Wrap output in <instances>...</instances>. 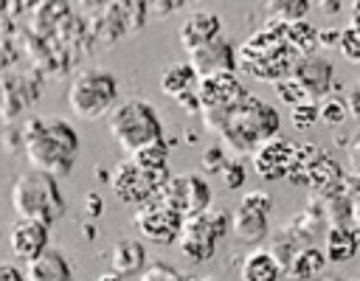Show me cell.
<instances>
[{"mask_svg":"<svg viewBox=\"0 0 360 281\" xmlns=\"http://www.w3.org/2000/svg\"><path fill=\"white\" fill-rule=\"evenodd\" d=\"M343 177H346V174H343L340 163H338L335 157H329L323 149H321V155L312 160V166L307 169V185H312V194H323V191L340 185Z\"/></svg>","mask_w":360,"mask_h":281,"instance_id":"23","label":"cell"},{"mask_svg":"<svg viewBox=\"0 0 360 281\" xmlns=\"http://www.w3.org/2000/svg\"><path fill=\"white\" fill-rule=\"evenodd\" d=\"M200 84V76L194 73V67L188 62H172L160 70V90L172 98L188 93V90H197Z\"/></svg>","mask_w":360,"mask_h":281,"instance_id":"24","label":"cell"},{"mask_svg":"<svg viewBox=\"0 0 360 281\" xmlns=\"http://www.w3.org/2000/svg\"><path fill=\"white\" fill-rule=\"evenodd\" d=\"M312 0H264V8L273 20H281V22H295V20H304L307 11H309Z\"/></svg>","mask_w":360,"mask_h":281,"instance_id":"26","label":"cell"},{"mask_svg":"<svg viewBox=\"0 0 360 281\" xmlns=\"http://www.w3.org/2000/svg\"><path fill=\"white\" fill-rule=\"evenodd\" d=\"M129 157L138 160L141 166H149V169H169V143L166 140H155V143L132 152Z\"/></svg>","mask_w":360,"mask_h":281,"instance_id":"29","label":"cell"},{"mask_svg":"<svg viewBox=\"0 0 360 281\" xmlns=\"http://www.w3.org/2000/svg\"><path fill=\"white\" fill-rule=\"evenodd\" d=\"M186 281H217V278H200V275H194V278H186Z\"/></svg>","mask_w":360,"mask_h":281,"instance_id":"46","label":"cell"},{"mask_svg":"<svg viewBox=\"0 0 360 281\" xmlns=\"http://www.w3.org/2000/svg\"><path fill=\"white\" fill-rule=\"evenodd\" d=\"M0 281H25V273L11 261H0Z\"/></svg>","mask_w":360,"mask_h":281,"instance_id":"38","label":"cell"},{"mask_svg":"<svg viewBox=\"0 0 360 281\" xmlns=\"http://www.w3.org/2000/svg\"><path fill=\"white\" fill-rule=\"evenodd\" d=\"M352 22H360V0H352Z\"/></svg>","mask_w":360,"mask_h":281,"instance_id":"45","label":"cell"},{"mask_svg":"<svg viewBox=\"0 0 360 281\" xmlns=\"http://www.w3.org/2000/svg\"><path fill=\"white\" fill-rule=\"evenodd\" d=\"M132 225H135V230L146 242H152V244H172L180 236L183 216L169 202H163L160 197H152L143 205H138V211L132 216Z\"/></svg>","mask_w":360,"mask_h":281,"instance_id":"11","label":"cell"},{"mask_svg":"<svg viewBox=\"0 0 360 281\" xmlns=\"http://www.w3.org/2000/svg\"><path fill=\"white\" fill-rule=\"evenodd\" d=\"M349 157H352V174H360V132L349 143Z\"/></svg>","mask_w":360,"mask_h":281,"instance_id":"40","label":"cell"},{"mask_svg":"<svg viewBox=\"0 0 360 281\" xmlns=\"http://www.w3.org/2000/svg\"><path fill=\"white\" fill-rule=\"evenodd\" d=\"M284 25L281 20H267L264 28L250 34L239 48H236V70L259 79V81H281L292 73V65L298 53L287 45L284 39Z\"/></svg>","mask_w":360,"mask_h":281,"instance_id":"2","label":"cell"},{"mask_svg":"<svg viewBox=\"0 0 360 281\" xmlns=\"http://www.w3.org/2000/svg\"><path fill=\"white\" fill-rule=\"evenodd\" d=\"M312 101H321L326 96H332V87H335V65L329 56L323 53H301L292 65V73H290Z\"/></svg>","mask_w":360,"mask_h":281,"instance_id":"12","label":"cell"},{"mask_svg":"<svg viewBox=\"0 0 360 281\" xmlns=\"http://www.w3.org/2000/svg\"><path fill=\"white\" fill-rule=\"evenodd\" d=\"M267 216L270 214H259V211L236 205V211L231 214V236L239 244H248V247L262 244L270 236V219Z\"/></svg>","mask_w":360,"mask_h":281,"instance_id":"17","label":"cell"},{"mask_svg":"<svg viewBox=\"0 0 360 281\" xmlns=\"http://www.w3.org/2000/svg\"><path fill=\"white\" fill-rule=\"evenodd\" d=\"M174 101H177L188 115H191V112H194V115H200V110H202V107H200V96H197V90H188V93L177 96Z\"/></svg>","mask_w":360,"mask_h":281,"instance_id":"37","label":"cell"},{"mask_svg":"<svg viewBox=\"0 0 360 281\" xmlns=\"http://www.w3.org/2000/svg\"><path fill=\"white\" fill-rule=\"evenodd\" d=\"M281 129V115L273 104L262 101L259 96H245L225 118V124L219 126L217 138L222 140L225 149L236 152V155H253L264 140H270L273 135H278Z\"/></svg>","mask_w":360,"mask_h":281,"instance_id":"3","label":"cell"},{"mask_svg":"<svg viewBox=\"0 0 360 281\" xmlns=\"http://www.w3.org/2000/svg\"><path fill=\"white\" fill-rule=\"evenodd\" d=\"M197 96H200V118H202V126L217 135L219 126L225 124L228 112L248 96L245 84L239 81L236 73H217V76H205L200 79L197 84Z\"/></svg>","mask_w":360,"mask_h":281,"instance_id":"8","label":"cell"},{"mask_svg":"<svg viewBox=\"0 0 360 281\" xmlns=\"http://www.w3.org/2000/svg\"><path fill=\"white\" fill-rule=\"evenodd\" d=\"M48 230L51 225L39 222V219H28V216H17L8 225V244L11 253L22 261L37 259L42 250H48Z\"/></svg>","mask_w":360,"mask_h":281,"instance_id":"15","label":"cell"},{"mask_svg":"<svg viewBox=\"0 0 360 281\" xmlns=\"http://www.w3.org/2000/svg\"><path fill=\"white\" fill-rule=\"evenodd\" d=\"M219 177H222V183H225L231 191H236V188H242V185H245V177H248V171H245V166H242L239 160H228V163L222 166Z\"/></svg>","mask_w":360,"mask_h":281,"instance_id":"34","label":"cell"},{"mask_svg":"<svg viewBox=\"0 0 360 281\" xmlns=\"http://www.w3.org/2000/svg\"><path fill=\"white\" fill-rule=\"evenodd\" d=\"M239 275L242 281H278L284 275V267L270 253V247H253L250 253H245L239 264Z\"/></svg>","mask_w":360,"mask_h":281,"instance_id":"19","label":"cell"},{"mask_svg":"<svg viewBox=\"0 0 360 281\" xmlns=\"http://www.w3.org/2000/svg\"><path fill=\"white\" fill-rule=\"evenodd\" d=\"M96 281H121V275H118L115 270H110V273H101Z\"/></svg>","mask_w":360,"mask_h":281,"instance_id":"44","label":"cell"},{"mask_svg":"<svg viewBox=\"0 0 360 281\" xmlns=\"http://www.w3.org/2000/svg\"><path fill=\"white\" fill-rule=\"evenodd\" d=\"M169 169H149L141 166L138 160H132L129 155L112 169L110 174V188L115 194V200L129 202V205H143L146 200L158 197L160 188L169 183Z\"/></svg>","mask_w":360,"mask_h":281,"instance_id":"9","label":"cell"},{"mask_svg":"<svg viewBox=\"0 0 360 281\" xmlns=\"http://www.w3.org/2000/svg\"><path fill=\"white\" fill-rule=\"evenodd\" d=\"M357 250H360V228H354V225H329L326 228L323 253L329 261L343 264V261L354 259Z\"/></svg>","mask_w":360,"mask_h":281,"instance_id":"21","label":"cell"},{"mask_svg":"<svg viewBox=\"0 0 360 281\" xmlns=\"http://www.w3.org/2000/svg\"><path fill=\"white\" fill-rule=\"evenodd\" d=\"M219 34H222V20H219V14H214V11H194V14H188V17L183 20V25H180V45H183L186 53H188V51H194V48H200V45L217 39Z\"/></svg>","mask_w":360,"mask_h":281,"instance_id":"16","label":"cell"},{"mask_svg":"<svg viewBox=\"0 0 360 281\" xmlns=\"http://www.w3.org/2000/svg\"><path fill=\"white\" fill-rule=\"evenodd\" d=\"M326 253L321 250V247H315V244H307V247H301L295 256H292V261L287 264V270H284V275L287 278H292V281H312V278H318L323 270H326Z\"/></svg>","mask_w":360,"mask_h":281,"instance_id":"22","label":"cell"},{"mask_svg":"<svg viewBox=\"0 0 360 281\" xmlns=\"http://www.w3.org/2000/svg\"><path fill=\"white\" fill-rule=\"evenodd\" d=\"M239 205L242 208H250V211H259V214H270V208H273V197L267 194V191H245L242 194V200H239Z\"/></svg>","mask_w":360,"mask_h":281,"instance_id":"35","label":"cell"},{"mask_svg":"<svg viewBox=\"0 0 360 281\" xmlns=\"http://www.w3.org/2000/svg\"><path fill=\"white\" fill-rule=\"evenodd\" d=\"M225 233H231V216L219 208H208L202 214L183 219V228L177 236V250L191 264H202V261L214 259L217 244Z\"/></svg>","mask_w":360,"mask_h":281,"instance_id":"7","label":"cell"},{"mask_svg":"<svg viewBox=\"0 0 360 281\" xmlns=\"http://www.w3.org/2000/svg\"><path fill=\"white\" fill-rule=\"evenodd\" d=\"M284 39L287 45L301 56V53H315L318 51V28L307 20H295L284 25Z\"/></svg>","mask_w":360,"mask_h":281,"instance_id":"25","label":"cell"},{"mask_svg":"<svg viewBox=\"0 0 360 281\" xmlns=\"http://www.w3.org/2000/svg\"><path fill=\"white\" fill-rule=\"evenodd\" d=\"M340 34L343 28H335V31H318V45H340Z\"/></svg>","mask_w":360,"mask_h":281,"instance_id":"41","label":"cell"},{"mask_svg":"<svg viewBox=\"0 0 360 281\" xmlns=\"http://www.w3.org/2000/svg\"><path fill=\"white\" fill-rule=\"evenodd\" d=\"M84 205H87V216H90V219L101 216V211H104V205H101V197H98L96 191H90V194L84 197Z\"/></svg>","mask_w":360,"mask_h":281,"instance_id":"39","label":"cell"},{"mask_svg":"<svg viewBox=\"0 0 360 281\" xmlns=\"http://www.w3.org/2000/svg\"><path fill=\"white\" fill-rule=\"evenodd\" d=\"M276 93H278V98H281L284 104H290V107H295V104H301V101H307V98H309V96H307V90H304L292 76H287V79L276 81Z\"/></svg>","mask_w":360,"mask_h":281,"instance_id":"33","label":"cell"},{"mask_svg":"<svg viewBox=\"0 0 360 281\" xmlns=\"http://www.w3.org/2000/svg\"><path fill=\"white\" fill-rule=\"evenodd\" d=\"M354 90H357V93H360V79H357V84H354Z\"/></svg>","mask_w":360,"mask_h":281,"instance_id":"47","label":"cell"},{"mask_svg":"<svg viewBox=\"0 0 360 281\" xmlns=\"http://www.w3.org/2000/svg\"><path fill=\"white\" fill-rule=\"evenodd\" d=\"M118 104V79L112 70L90 67L82 70L68 87V107L82 121H96L110 115Z\"/></svg>","mask_w":360,"mask_h":281,"instance_id":"6","label":"cell"},{"mask_svg":"<svg viewBox=\"0 0 360 281\" xmlns=\"http://www.w3.org/2000/svg\"><path fill=\"white\" fill-rule=\"evenodd\" d=\"M188 65L200 79L217 76V73H236V48L228 37H217L194 51H188Z\"/></svg>","mask_w":360,"mask_h":281,"instance_id":"14","label":"cell"},{"mask_svg":"<svg viewBox=\"0 0 360 281\" xmlns=\"http://www.w3.org/2000/svg\"><path fill=\"white\" fill-rule=\"evenodd\" d=\"M312 3H321V0H312Z\"/></svg>","mask_w":360,"mask_h":281,"instance_id":"49","label":"cell"},{"mask_svg":"<svg viewBox=\"0 0 360 281\" xmlns=\"http://www.w3.org/2000/svg\"><path fill=\"white\" fill-rule=\"evenodd\" d=\"M146 267V247L138 239H118L110 247V270L118 275H141Z\"/></svg>","mask_w":360,"mask_h":281,"instance_id":"20","label":"cell"},{"mask_svg":"<svg viewBox=\"0 0 360 281\" xmlns=\"http://www.w3.org/2000/svg\"><path fill=\"white\" fill-rule=\"evenodd\" d=\"M22 149L31 169H42L53 177H65L73 171V163L82 152L79 132L65 118L37 115L22 126Z\"/></svg>","mask_w":360,"mask_h":281,"instance_id":"1","label":"cell"},{"mask_svg":"<svg viewBox=\"0 0 360 281\" xmlns=\"http://www.w3.org/2000/svg\"><path fill=\"white\" fill-rule=\"evenodd\" d=\"M290 121H292L295 129H309V126L318 121V101L307 98V101L290 107Z\"/></svg>","mask_w":360,"mask_h":281,"instance_id":"32","label":"cell"},{"mask_svg":"<svg viewBox=\"0 0 360 281\" xmlns=\"http://www.w3.org/2000/svg\"><path fill=\"white\" fill-rule=\"evenodd\" d=\"M163 202H169L183 219L186 216H194V214H202L211 208L214 202V188L208 185V180L202 174H191V171H183V174H172L169 183L160 188L158 194Z\"/></svg>","mask_w":360,"mask_h":281,"instance_id":"10","label":"cell"},{"mask_svg":"<svg viewBox=\"0 0 360 281\" xmlns=\"http://www.w3.org/2000/svg\"><path fill=\"white\" fill-rule=\"evenodd\" d=\"M349 115H352L349 104L340 96H326V98L318 101V121H323L326 126H340Z\"/></svg>","mask_w":360,"mask_h":281,"instance_id":"27","label":"cell"},{"mask_svg":"<svg viewBox=\"0 0 360 281\" xmlns=\"http://www.w3.org/2000/svg\"><path fill=\"white\" fill-rule=\"evenodd\" d=\"M22 273H25V281H73L70 261L56 247H48L37 259L25 261Z\"/></svg>","mask_w":360,"mask_h":281,"instance_id":"18","label":"cell"},{"mask_svg":"<svg viewBox=\"0 0 360 281\" xmlns=\"http://www.w3.org/2000/svg\"><path fill=\"white\" fill-rule=\"evenodd\" d=\"M321 155V149L315 146V143H298L295 146V157H292V169H290V174H287V180L290 183H307V169L312 166V160Z\"/></svg>","mask_w":360,"mask_h":281,"instance_id":"28","label":"cell"},{"mask_svg":"<svg viewBox=\"0 0 360 281\" xmlns=\"http://www.w3.org/2000/svg\"><path fill=\"white\" fill-rule=\"evenodd\" d=\"M338 51H340L349 62H360V22H349V25L343 28Z\"/></svg>","mask_w":360,"mask_h":281,"instance_id":"30","label":"cell"},{"mask_svg":"<svg viewBox=\"0 0 360 281\" xmlns=\"http://www.w3.org/2000/svg\"><path fill=\"white\" fill-rule=\"evenodd\" d=\"M11 208L17 216L53 225L65 214V194L59 188V177L42 169H25L11 185Z\"/></svg>","mask_w":360,"mask_h":281,"instance_id":"4","label":"cell"},{"mask_svg":"<svg viewBox=\"0 0 360 281\" xmlns=\"http://www.w3.org/2000/svg\"><path fill=\"white\" fill-rule=\"evenodd\" d=\"M228 160H231V157L225 155V146H208V149L202 152V160H200V163H202V171H217V174H219Z\"/></svg>","mask_w":360,"mask_h":281,"instance_id":"36","label":"cell"},{"mask_svg":"<svg viewBox=\"0 0 360 281\" xmlns=\"http://www.w3.org/2000/svg\"><path fill=\"white\" fill-rule=\"evenodd\" d=\"M352 281H360V273H357V275H354V278H352Z\"/></svg>","mask_w":360,"mask_h":281,"instance_id":"48","label":"cell"},{"mask_svg":"<svg viewBox=\"0 0 360 281\" xmlns=\"http://www.w3.org/2000/svg\"><path fill=\"white\" fill-rule=\"evenodd\" d=\"M107 129L124 155H132L155 140H163L160 112L149 101H141V98L115 104L112 112L107 115Z\"/></svg>","mask_w":360,"mask_h":281,"instance_id":"5","label":"cell"},{"mask_svg":"<svg viewBox=\"0 0 360 281\" xmlns=\"http://www.w3.org/2000/svg\"><path fill=\"white\" fill-rule=\"evenodd\" d=\"M295 140L284 138V135H273L270 140H264L250 157H253V171L262 180H287L290 169H292V157H295Z\"/></svg>","mask_w":360,"mask_h":281,"instance_id":"13","label":"cell"},{"mask_svg":"<svg viewBox=\"0 0 360 281\" xmlns=\"http://www.w3.org/2000/svg\"><path fill=\"white\" fill-rule=\"evenodd\" d=\"M312 281H346V278H340L338 273H321L318 278H312Z\"/></svg>","mask_w":360,"mask_h":281,"instance_id":"43","label":"cell"},{"mask_svg":"<svg viewBox=\"0 0 360 281\" xmlns=\"http://www.w3.org/2000/svg\"><path fill=\"white\" fill-rule=\"evenodd\" d=\"M318 6H321L323 14H338L340 11V0H321Z\"/></svg>","mask_w":360,"mask_h":281,"instance_id":"42","label":"cell"},{"mask_svg":"<svg viewBox=\"0 0 360 281\" xmlns=\"http://www.w3.org/2000/svg\"><path fill=\"white\" fill-rule=\"evenodd\" d=\"M138 281H186V278L177 267H172L166 261H149Z\"/></svg>","mask_w":360,"mask_h":281,"instance_id":"31","label":"cell"}]
</instances>
